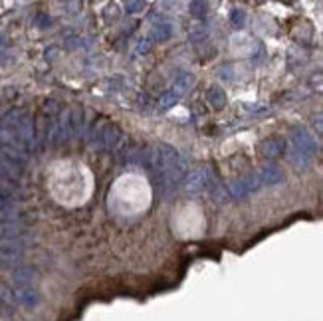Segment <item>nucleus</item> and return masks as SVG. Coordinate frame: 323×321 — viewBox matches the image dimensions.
<instances>
[{"instance_id": "nucleus-1", "label": "nucleus", "mask_w": 323, "mask_h": 321, "mask_svg": "<svg viewBox=\"0 0 323 321\" xmlns=\"http://www.w3.org/2000/svg\"><path fill=\"white\" fill-rule=\"evenodd\" d=\"M212 177H214V173H212V169H208V167H204V169H195V171L187 173V177H185V181H183V187H185V191H187L189 195L197 197V195H202V193L208 189V183H210Z\"/></svg>"}, {"instance_id": "nucleus-2", "label": "nucleus", "mask_w": 323, "mask_h": 321, "mask_svg": "<svg viewBox=\"0 0 323 321\" xmlns=\"http://www.w3.org/2000/svg\"><path fill=\"white\" fill-rule=\"evenodd\" d=\"M291 145L295 147V149H299V151H303L305 155H313L315 151H317V141H315V137H313V133L309 131V129H305V127H295L293 131H291Z\"/></svg>"}, {"instance_id": "nucleus-3", "label": "nucleus", "mask_w": 323, "mask_h": 321, "mask_svg": "<svg viewBox=\"0 0 323 321\" xmlns=\"http://www.w3.org/2000/svg\"><path fill=\"white\" fill-rule=\"evenodd\" d=\"M26 244L22 238L16 240H2L0 242V262L2 264H14L24 256Z\"/></svg>"}, {"instance_id": "nucleus-4", "label": "nucleus", "mask_w": 323, "mask_h": 321, "mask_svg": "<svg viewBox=\"0 0 323 321\" xmlns=\"http://www.w3.org/2000/svg\"><path fill=\"white\" fill-rule=\"evenodd\" d=\"M285 149H287V143L283 141L282 137H270V139L262 141V145H260V153L266 159L282 157V155H285Z\"/></svg>"}, {"instance_id": "nucleus-5", "label": "nucleus", "mask_w": 323, "mask_h": 321, "mask_svg": "<svg viewBox=\"0 0 323 321\" xmlns=\"http://www.w3.org/2000/svg\"><path fill=\"white\" fill-rule=\"evenodd\" d=\"M260 181H262V185H268V187H276V185H280L283 179H285V175H283V169H280L276 163H268V165H264L262 169H260Z\"/></svg>"}, {"instance_id": "nucleus-6", "label": "nucleus", "mask_w": 323, "mask_h": 321, "mask_svg": "<svg viewBox=\"0 0 323 321\" xmlns=\"http://www.w3.org/2000/svg\"><path fill=\"white\" fill-rule=\"evenodd\" d=\"M18 214H20V208H18V202L14 201V197L2 195L0 197V222L18 220Z\"/></svg>"}, {"instance_id": "nucleus-7", "label": "nucleus", "mask_w": 323, "mask_h": 321, "mask_svg": "<svg viewBox=\"0 0 323 321\" xmlns=\"http://www.w3.org/2000/svg\"><path fill=\"white\" fill-rule=\"evenodd\" d=\"M121 131H119V127L117 125H113V123H105L103 125V129L99 131V145L101 147H105V149H111V147H115V145H119V141H121Z\"/></svg>"}, {"instance_id": "nucleus-8", "label": "nucleus", "mask_w": 323, "mask_h": 321, "mask_svg": "<svg viewBox=\"0 0 323 321\" xmlns=\"http://www.w3.org/2000/svg\"><path fill=\"white\" fill-rule=\"evenodd\" d=\"M285 159H287V163H289L295 171H307L309 165H311V157L305 155L303 151L295 149L293 145H289V147L285 149Z\"/></svg>"}, {"instance_id": "nucleus-9", "label": "nucleus", "mask_w": 323, "mask_h": 321, "mask_svg": "<svg viewBox=\"0 0 323 321\" xmlns=\"http://www.w3.org/2000/svg\"><path fill=\"white\" fill-rule=\"evenodd\" d=\"M206 101H208V105H210L212 109H216V111H222V109L226 107V103H228L226 93H224V89H222L220 85H210V87L206 89Z\"/></svg>"}, {"instance_id": "nucleus-10", "label": "nucleus", "mask_w": 323, "mask_h": 321, "mask_svg": "<svg viewBox=\"0 0 323 321\" xmlns=\"http://www.w3.org/2000/svg\"><path fill=\"white\" fill-rule=\"evenodd\" d=\"M208 193H210V199L214 204H224V202H228L230 199V193H228V189L216 179V177H212L210 179V183H208V189H206Z\"/></svg>"}, {"instance_id": "nucleus-11", "label": "nucleus", "mask_w": 323, "mask_h": 321, "mask_svg": "<svg viewBox=\"0 0 323 321\" xmlns=\"http://www.w3.org/2000/svg\"><path fill=\"white\" fill-rule=\"evenodd\" d=\"M16 299H18L22 305H26V307H34V305L40 301V293H38L34 287H30V285H20V287L16 289Z\"/></svg>"}, {"instance_id": "nucleus-12", "label": "nucleus", "mask_w": 323, "mask_h": 321, "mask_svg": "<svg viewBox=\"0 0 323 321\" xmlns=\"http://www.w3.org/2000/svg\"><path fill=\"white\" fill-rule=\"evenodd\" d=\"M24 234V228L18 220L12 222H0V242L2 240H16Z\"/></svg>"}, {"instance_id": "nucleus-13", "label": "nucleus", "mask_w": 323, "mask_h": 321, "mask_svg": "<svg viewBox=\"0 0 323 321\" xmlns=\"http://www.w3.org/2000/svg\"><path fill=\"white\" fill-rule=\"evenodd\" d=\"M193 85H195V76H193L191 72H181V74L175 78V83H173V87H171V89L183 97V95H185Z\"/></svg>"}, {"instance_id": "nucleus-14", "label": "nucleus", "mask_w": 323, "mask_h": 321, "mask_svg": "<svg viewBox=\"0 0 323 321\" xmlns=\"http://www.w3.org/2000/svg\"><path fill=\"white\" fill-rule=\"evenodd\" d=\"M173 32H175V28H173V24H169V22L155 24V28L151 30V40L153 42H165L173 36Z\"/></svg>"}, {"instance_id": "nucleus-15", "label": "nucleus", "mask_w": 323, "mask_h": 321, "mask_svg": "<svg viewBox=\"0 0 323 321\" xmlns=\"http://www.w3.org/2000/svg\"><path fill=\"white\" fill-rule=\"evenodd\" d=\"M36 278H38V274L32 268H20V270L14 272V281L20 283V285H30Z\"/></svg>"}, {"instance_id": "nucleus-16", "label": "nucleus", "mask_w": 323, "mask_h": 321, "mask_svg": "<svg viewBox=\"0 0 323 321\" xmlns=\"http://www.w3.org/2000/svg\"><path fill=\"white\" fill-rule=\"evenodd\" d=\"M242 183L246 187V193L252 195V193H258L262 189V181H260V175L258 173H250V175H244Z\"/></svg>"}, {"instance_id": "nucleus-17", "label": "nucleus", "mask_w": 323, "mask_h": 321, "mask_svg": "<svg viewBox=\"0 0 323 321\" xmlns=\"http://www.w3.org/2000/svg\"><path fill=\"white\" fill-rule=\"evenodd\" d=\"M181 101V95L179 93H175L173 89H169V91H165L161 95V99H159V105H161L163 111H167V109H171V107H175L177 103Z\"/></svg>"}, {"instance_id": "nucleus-18", "label": "nucleus", "mask_w": 323, "mask_h": 321, "mask_svg": "<svg viewBox=\"0 0 323 321\" xmlns=\"http://www.w3.org/2000/svg\"><path fill=\"white\" fill-rule=\"evenodd\" d=\"M81 125H83V109L74 107L70 111V129H72V133H80Z\"/></svg>"}, {"instance_id": "nucleus-19", "label": "nucleus", "mask_w": 323, "mask_h": 321, "mask_svg": "<svg viewBox=\"0 0 323 321\" xmlns=\"http://www.w3.org/2000/svg\"><path fill=\"white\" fill-rule=\"evenodd\" d=\"M230 24H232L236 30H240V28L246 26V12H244L242 8L230 10Z\"/></svg>"}, {"instance_id": "nucleus-20", "label": "nucleus", "mask_w": 323, "mask_h": 321, "mask_svg": "<svg viewBox=\"0 0 323 321\" xmlns=\"http://www.w3.org/2000/svg\"><path fill=\"white\" fill-rule=\"evenodd\" d=\"M189 8H191V14L197 16V18H204L208 14V4L206 2H191Z\"/></svg>"}, {"instance_id": "nucleus-21", "label": "nucleus", "mask_w": 323, "mask_h": 321, "mask_svg": "<svg viewBox=\"0 0 323 321\" xmlns=\"http://www.w3.org/2000/svg\"><path fill=\"white\" fill-rule=\"evenodd\" d=\"M125 12L127 14H139V12H143V8H145V2L143 0H133V2H125Z\"/></svg>"}, {"instance_id": "nucleus-22", "label": "nucleus", "mask_w": 323, "mask_h": 321, "mask_svg": "<svg viewBox=\"0 0 323 321\" xmlns=\"http://www.w3.org/2000/svg\"><path fill=\"white\" fill-rule=\"evenodd\" d=\"M153 48V40L151 38H141L137 42V54H147Z\"/></svg>"}, {"instance_id": "nucleus-23", "label": "nucleus", "mask_w": 323, "mask_h": 321, "mask_svg": "<svg viewBox=\"0 0 323 321\" xmlns=\"http://www.w3.org/2000/svg\"><path fill=\"white\" fill-rule=\"evenodd\" d=\"M220 80H224V81L234 80V70H232V66H222V68H220Z\"/></svg>"}, {"instance_id": "nucleus-24", "label": "nucleus", "mask_w": 323, "mask_h": 321, "mask_svg": "<svg viewBox=\"0 0 323 321\" xmlns=\"http://www.w3.org/2000/svg\"><path fill=\"white\" fill-rule=\"evenodd\" d=\"M311 125H313V131L323 135V115H313L311 117Z\"/></svg>"}, {"instance_id": "nucleus-25", "label": "nucleus", "mask_w": 323, "mask_h": 321, "mask_svg": "<svg viewBox=\"0 0 323 321\" xmlns=\"http://www.w3.org/2000/svg\"><path fill=\"white\" fill-rule=\"evenodd\" d=\"M0 297H2L4 301H10V299H12V291H10L6 285H2V283H0Z\"/></svg>"}]
</instances>
